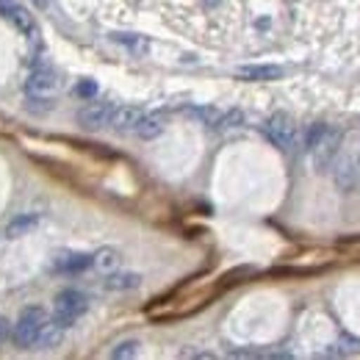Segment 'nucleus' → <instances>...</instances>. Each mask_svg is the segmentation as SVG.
<instances>
[{
	"label": "nucleus",
	"mask_w": 360,
	"mask_h": 360,
	"mask_svg": "<svg viewBox=\"0 0 360 360\" xmlns=\"http://www.w3.org/2000/svg\"><path fill=\"white\" fill-rule=\"evenodd\" d=\"M358 175H360V158H358Z\"/></svg>",
	"instance_id": "5701e85b"
},
{
	"label": "nucleus",
	"mask_w": 360,
	"mask_h": 360,
	"mask_svg": "<svg viewBox=\"0 0 360 360\" xmlns=\"http://www.w3.org/2000/svg\"><path fill=\"white\" fill-rule=\"evenodd\" d=\"M264 131H266L271 144H274L277 150H283V153H294V150L300 147V125H297L294 117L285 114V111L271 114L269 120H266V125H264Z\"/></svg>",
	"instance_id": "f03ea898"
},
{
	"label": "nucleus",
	"mask_w": 360,
	"mask_h": 360,
	"mask_svg": "<svg viewBox=\"0 0 360 360\" xmlns=\"http://www.w3.org/2000/svg\"><path fill=\"white\" fill-rule=\"evenodd\" d=\"M120 264H122V255H120V250H114V247H103V250H97V252L91 255V266L100 269L103 274L117 271Z\"/></svg>",
	"instance_id": "ddd939ff"
},
{
	"label": "nucleus",
	"mask_w": 360,
	"mask_h": 360,
	"mask_svg": "<svg viewBox=\"0 0 360 360\" xmlns=\"http://www.w3.org/2000/svg\"><path fill=\"white\" fill-rule=\"evenodd\" d=\"M91 266V255L86 252H75V250H58L50 258V269L58 274H78Z\"/></svg>",
	"instance_id": "0eeeda50"
},
{
	"label": "nucleus",
	"mask_w": 360,
	"mask_h": 360,
	"mask_svg": "<svg viewBox=\"0 0 360 360\" xmlns=\"http://www.w3.org/2000/svg\"><path fill=\"white\" fill-rule=\"evenodd\" d=\"M89 311V297L84 291L67 288L56 294V308H53V321H58L64 330H70L81 316Z\"/></svg>",
	"instance_id": "7ed1b4c3"
},
{
	"label": "nucleus",
	"mask_w": 360,
	"mask_h": 360,
	"mask_svg": "<svg viewBox=\"0 0 360 360\" xmlns=\"http://www.w3.org/2000/svg\"><path fill=\"white\" fill-rule=\"evenodd\" d=\"M8 335H11V324H8V321H6L3 316H0V344H3V341H6Z\"/></svg>",
	"instance_id": "4be33fe9"
},
{
	"label": "nucleus",
	"mask_w": 360,
	"mask_h": 360,
	"mask_svg": "<svg viewBox=\"0 0 360 360\" xmlns=\"http://www.w3.org/2000/svg\"><path fill=\"white\" fill-rule=\"evenodd\" d=\"M56 89H58V75L47 64H39L31 70V75H28V94L31 97H50Z\"/></svg>",
	"instance_id": "6e6552de"
},
{
	"label": "nucleus",
	"mask_w": 360,
	"mask_h": 360,
	"mask_svg": "<svg viewBox=\"0 0 360 360\" xmlns=\"http://www.w3.org/2000/svg\"><path fill=\"white\" fill-rule=\"evenodd\" d=\"M183 358H217L214 352H205V349H186V352H180Z\"/></svg>",
	"instance_id": "412c9836"
},
{
	"label": "nucleus",
	"mask_w": 360,
	"mask_h": 360,
	"mask_svg": "<svg viewBox=\"0 0 360 360\" xmlns=\"http://www.w3.org/2000/svg\"><path fill=\"white\" fill-rule=\"evenodd\" d=\"M144 117V111L139 108V105H117L114 108V114H111V122H108V128L114 131V134H134V128L139 125V120Z\"/></svg>",
	"instance_id": "1a4fd4ad"
},
{
	"label": "nucleus",
	"mask_w": 360,
	"mask_h": 360,
	"mask_svg": "<svg viewBox=\"0 0 360 360\" xmlns=\"http://www.w3.org/2000/svg\"><path fill=\"white\" fill-rule=\"evenodd\" d=\"M37 225H39V217H37V214H22V217H17V219L8 222L6 236H8V238H22V236H28Z\"/></svg>",
	"instance_id": "2eb2a0df"
},
{
	"label": "nucleus",
	"mask_w": 360,
	"mask_h": 360,
	"mask_svg": "<svg viewBox=\"0 0 360 360\" xmlns=\"http://www.w3.org/2000/svg\"><path fill=\"white\" fill-rule=\"evenodd\" d=\"M94 91H97V86H94L91 81H84V84H78V86H75V94H81V97H91Z\"/></svg>",
	"instance_id": "aec40b11"
},
{
	"label": "nucleus",
	"mask_w": 360,
	"mask_h": 360,
	"mask_svg": "<svg viewBox=\"0 0 360 360\" xmlns=\"http://www.w3.org/2000/svg\"><path fill=\"white\" fill-rule=\"evenodd\" d=\"M358 158H360V150L352 153V134H344L341 136L338 150H335V155H333V164H330L333 180H335V186H338L341 191H352V188L358 186V180H360Z\"/></svg>",
	"instance_id": "f257e3e1"
},
{
	"label": "nucleus",
	"mask_w": 360,
	"mask_h": 360,
	"mask_svg": "<svg viewBox=\"0 0 360 360\" xmlns=\"http://www.w3.org/2000/svg\"><path fill=\"white\" fill-rule=\"evenodd\" d=\"M139 283H141V277L136 271H108L103 285L108 291H131V288H139Z\"/></svg>",
	"instance_id": "4468645a"
},
{
	"label": "nucleus",
	"mask_w": 360,
	"mask_h": 360,
	"mask_svg": "<svg viewBox=\"0 0 360 360\" xmlns=\"http://www.w3.org/2000/svg\"><path fill=\"white\" fill-rule=\"evenodd\" d=\"M114 108H117V105H114V103H108V100H94V103L84 105V108L78 111V122H81L86 131H100V128H108Z\"/></svg>",
	"instance_id": "423d86ee"
},
{
	"label": "nucleus",
	"mask_w": 360,
	"mask_h": 360,
	"mask_svg": "<svg viewBox=\"0 0 360 360\" xmlns=\"http://www.w3.org/2000/svg\"><path fill=\"white\" fill-rule=\"evenodd\" d=\"M139 355V344L136 341H122L117 344V349H111V358H136Z\"/></svg>",
	"instance_id": "6ab92c4d"
},
{
	"label": "nucleus",
	"mask_w": 360,
	"mask_h": 360,
	"mask_svg": "<svg viewBox=\"0 0 360 360\" xmlns=\"http://www.w3.org/2000/svg\"><path fill=\"white\" fill-rule=\"evenodd\" d=\"M244 122V111L241 108H227L219 114V122H217V128L219 131H227V128H238Z\"/></svg>",
	"instance_id": "a211bd4d"
},
{
	"label": "nucleus",
	"mask_w": 360,
	"mask_h": 360,
	"mask_svg": "<svg viewBox=\"0 0 360 360\" xmlns=\"http://www.w3.org/2000/svg\"><path fill=\"white\" fill-rule=\"evenodd\" d=\"M6 17H8V20H11V22L20 28V34H25L28 39H34V37H37V22H34V14H28L22 6H14V3H11V6L6 8Z\"/></svg>",
	"instance_id": "f8f14e48"
},
{
	"label": "nucleus",
	"mask_w": 360,
	"mask_h": 360,
	"mask_svg": "<svg viewBox=\"0 0 360 360\" xmlns=\"http://www.w3.org/2000/svg\"><path fill=\"white\" fill-rule=\"evenodd\" d=\"M167 131V117L161 111H153V114H144L139 120V125L134 128V134L139 139H158V136Z\"/></svg>",
	"instance_id": "9b49d317"
},
{
	"label": "nucleus",
	"mask_w": 360,
	"mask_h": 360,
	"mask_svg": "<svg viewBox=\"0 0 360 360\" xmlns=\"http://www.w3.org/2000/svg\"><path fill=\"white\" fill-rule=\"evenodd\" d=\"M50 316L42 311V308H25L20 319H17V324H14V330H11V335H14V341L22 347V349H31V347H37V341H39V333H42V327H45V321Z\"/></svg>",
	"instance_id": "39448f33"
},
{
	"label": "nucleus",
	"mask_w": 360,
	"mask_h": 360,
	"mask_svg": "<svg viewBox=\"0 0 360 360\" xmlns=\"http://www.w3.org/2000/svg\"><path fill=\"white\" fill-rule=\"evenodd\" d=\"M341 136H344L341 128H335V125H324V131L319 134V139L305 150V153L311 155V161H314L316 172H327V169H330L333 155H335V150H338V144H341Z\"/></svg>",
	"instance_id": "20e7f679"
},
{
	"label": "nucleus",
	"mask_w": 360,
	"mask_h": 360,
	"mask_svg": "<svg viewBox=\"0 0 360 360\" xmlns=\"http://www.w3.org/2000/svg\"><path fill=\"white\" fill-rule=\"evenodd\" d=\"M61 338H64V327L58 324V321H53V316L45 321V327H42V333H39V341H37V347H56V344H61Z\"/></svg>",
	"instance_id": "dca6fc26"
},
{
	"label": "nucleus",
	"mask_w": 360,
	"mask_h": 360,
	"mask_svg": "<svg viewBox=\"0 0 360 360\" xmlns=\"http://www.w3.org/2000/svg\"><path fill=\"white\" fill-rule=\"evenodd\" d=\"M111 39L120 42L122 47H128V50L136 53V56H144V53L150 50V42H147L144 37H139V34H114Z\"/></svg>",
	"instance_id": "f3484780"
},
{
	"label": "nucleus",
	"mask_w": 360,
	"mask_h": 360,
	"mask_svg": "<svg viewBox=\"0 0 360 360\" xmlns=\"http://www.w3.org/2000/svg\"><path fill=\"white\" fill-rule=\"evenodd\" d=\"M283 67H277V64H247V67H238L236 70V75L241 78V81H255V84H264V81H277V78H283Z\"/></svg>",
	"instance_id": "9d476101"
}]
</instances>
